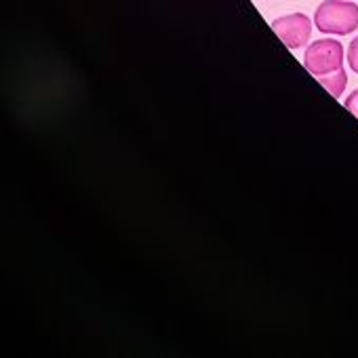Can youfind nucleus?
<instances>
[{
    "instance_id": "f257e3e1",
    "label": "nucleus",
    "mask_w": 358,
    "mask_h": 358,
    "mask_svg": "<svg viewBox=\"0 0 358 358\" xmlns=\"http://www.w3.org/2000/svg\"><path fill=\"white\" fill-rule=\"evenodd\" d=\"M314 26L322 34L348 36L358 30V5L350 0H324L314 13Z\"/></svg>"
},
{
    "instance_id": "f03ea898",
    "label": "nucleus",
    "mask_w": 358,
    "mask_h": 358,
    "mask_svg": "<svg viewBox=\"0 0 358 358\" xmlns=\"http://www.w3.org/2000/svg\"><path fill=\"white\" fill-rule=\"evenodd\" d=\"M303 66L312 76H327L343 68V45L333 38L314 41L303 55Z\"/></svg>"
},
{
    "instance_id": "7ed1b4c3",
    "label": "nucleus",
    "mask_w": 358,
    "mask_h": 358,
    "mask_svg": "<svg viewBox=\"0 0 358 358\" xmlns=\"http://www.w3.org/2000/svg\"><path fill=\"white\" fill-rule=\"evenodd\" d=\"M272 30L278 34V38L291 49L297 51L303 45L310 43L312 36V20L306 13H289L272 22Z\"/></svg>"
},
{
    "instance_id": "20e7f679",
    "label": "nucleus",
    "mask_w": 358,
    "mask_h": 358,
    "mask_svg": "<svg viewBox=\"0 0 358 358\" xmlns=\"http://www.w3.org/2000/svg\"><path fill=\"white\" fill-rule=\"evenodd\" d=\"M318 83L333 95V97H341L343 95V91H345V85H348V74H345V70L341 68V70H337V72H333V74H327V76H318Z\"/></svg>"
},
{
    "instance_id": "39448f33",
    "label": "nucleus",
    "mask_w": 358,
    "mask_h": 358,
    "mask_svg": "<svg viewBox=\"0 0 358 358\" xmlns=\"http://www.w3.org/2000/svg\"><path fill=\"white\" fill-rule=\"evenodd\" d=\"M348 64H350L352 72L358 74V36H356V38L350 43V47H348Z\"/></svg>"
},
{
    "instance_id": "423d86ee",
    "label": "nucleus",
    "mask_w": 358,
    "mask_h": 358,
    "mask_svg": "<svg viewBox=\"0 0 358 358\" xmlns=\"http://www.w3.org/2000/svg\"><path fill=\"white\" fill-rule=\"evenodd\" d=\"M343 106H345V110H348V112H352V114L358 118V89H356V91H352V93L345 97Z\"/></svg>"
}]
</instances>
